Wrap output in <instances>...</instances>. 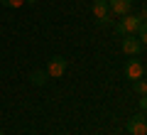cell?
Instances as JSON below:
<instances>
[{"mask_svg":"<svg viewBox=\"0 0 147 135\" xmlns=\"http://www.w3.org/2000/svg\"><path fill=\"white\" fill-rule=\"evenodd\" d=\"M27 5H37V3H39V0H25Z\"/></svg>","mask_w":147,"mask_h":135,"instance_id":"5bb4252c","label":"cell"},{"mask_svg":"<svg viewBox=\"0 0 147 135\" xmlns=\"http://www.w3.org/2000/svg\"><path fill=\"white\" fill-rule=\"evenodd\" d=\"M140 108H142V113H147V94L140 96Z\"/></svg>","mask_w":147,"mask_h":135,"instance_id":"7c38bea8","label":"cell"},{"mask_svg":"<svg viewBox=\"0 0 147 135\" xmlns=\"http://www.w3.org/2000/svg\"><path fill=\"white\" fill-rule=\"evenodd\" d=\"M127 133L130 135H147V118H142V113L132 115L127 120Z\"/></svg>","mask_w":147,"mask_h":135,"instance_id":"5b68a950","label":"cell"},{"mask_svg":"<svg viewBox=\"0 0 147 135\" xmlns=\"http://www.w3.org/2000/svg\"><path fill=\"white\" fill-rule=\"evenodd\" d=\"M66 59L64 57H52L49 59V64H47V74H49V79H59V76H64V71H66Z\"/></svg>","mask_w":147,"mask_h":135,"instance_id":"3957f363","label":"cell"},{"mask_svg":"<svg viewBox=\"0 0 147 135\" xmlns=\"http://www.w3.org/2000/svg\"><path fill=\"white\" fill-rule=\"evenodd\" d=\"M137 39L142 42V44H147V22H140V27H137Z\"/></svg>","mask_w":147,"mask_h":135,"instance_id":"9c48e42d","label":"cell"},{"mask_svg":"<svg viewBox=\"0 0 147 135\" xmlns=\"http://www.w3.org/2000/svg\"><path fill=\"white\" fill-rule=\"evenodd\" d=\"M140 15H130V12H127V15H123L120 17V22H118L115 25V32L120 37H125V35H135L137 32V27H140Z\"/></svg>","mask_w":147,"mask_h":135,"instance_id":"6da1fadb","label":"cell"},{"mask_svg":"<svg viewBox=\"0 0 147 135\" xmlns=\"http://www.w3.org/2000/svg\"><path fill=\"white\" fill-rule=\"evenodd\" d=\"M132 88H135L140 96H145L147 94V81H142V79H137V81H132Z\"/></svg>","mask_w":147,"mask_h":135,"instance_id":"30bf717a","label":"cell"},{"mask_svg":"<svg viewBox=\"0 0 147 135\" xmlns=\"http://www.w3.org/2000/svg\"><path fill=\"white\" fill-rule=\"evenodd\" d=\"M0 5L3 7H22L25 0H0Z\"/></svg>","mask_w":147,"mask_h":135,"instance_id":"8fae6325","label":"cell"},{"mask_svg":"<svg viewBox=\"0 0 147 135\" xmlns=\"http://www.w3.org/2000/svg\"><path fill=\"white\" fill-rule=\"evenodd\" d=\"M140 20H142V22H147V7H142V12H140Z\"/></svg>","mask_w":147,"mask_h":135,"instance_id":"4fadbf2b","label":"cell"},{"mask_svg":"<svg viewBox=\"0 0 147 135\" xmlns=\"http://www.w3.org/2000/svg\"><path fill=\"white\" fill-rule=\"evenodd\" d=\"M130 7H132V0H108V10L113 12L115 17L127 15V12H130Z\"/></svg>","mask_w":147,"mask_h":135,"instance_id":"8992f818","label":"cell"},{"mask_svg":"<svg viewBox=\"0 0 147 135\" xmlns=\"http://www.w3.org/2000/svg\"><path fill=\"white\" fill-rule=\"evenodd\" d=\"M123 52H125L127 57H137V54L142 52V42L137 39L135 35H125L123 37Z\"/></svg>","mask_w":147,"mask_h":135,"instance_id":"277c9868","label":"cell"},{"mask_svg":"<svg viewBox=\"0 0 147 135\" xmlns=\"http://www.w3.org/2000/svg\"><path fill=\"white\" fill-rule=\"evenodd\" d=\"M93 17L98 25H110V10H108V0H93Z\"/></svg>","mask_w":147,"mask_h":135,"instance_id":"7a4b0ae2","label":"cell"},{"mask_svg":"<svg viewBox=\"0 0 147 135\" xmlns=\"http://www.w3.org/2000/svg\"><path fill=\"white\" fill-rule=\"evenodd\" d=\"M30 81L34 83V86H44V83L49 81V74H47V71H42V69H34V71L30 74Z\"/></svg>","mask_w":147,"mask_h":135,"instance_id":"ba28073f","label":"cell"},{"mask_svg":"<svg viewBox=\"0 0 147 135\" xmlns=\"http://www.w3.org/2000/svg\"><path fill=\"white\" fill-rule=\"evenodd\" d=\"M0 135H5V133H3V130H0Z\"/></svg>","mask_w":147,"mask_h":135,"instance_id":"9a60e30c","label":"cell"},{"mask_svg":"<svg viewBox=\"0 0 147 135\" xmlns=\"http://www.w3.org/2000/svg\"><path fill=\"white\" fill-rule=\"evenodd\" d=\"M142 74H145V66H142V62H137V59H130V62L125 64V76H127V79L137 81V79H142Z\"/></svg>","mask_w":147,"mask_h":135,"instance_id":"52a82bcc","label":"cell"}]
</instances>
